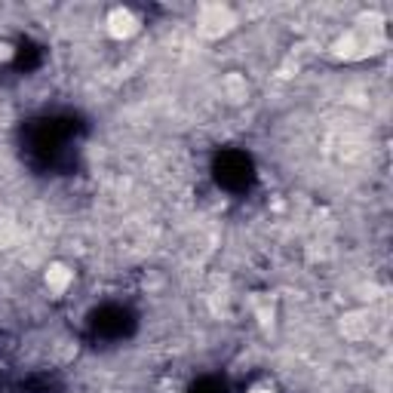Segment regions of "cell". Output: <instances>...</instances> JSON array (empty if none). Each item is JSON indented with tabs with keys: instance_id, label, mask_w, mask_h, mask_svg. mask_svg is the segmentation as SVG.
<instances>
[{
	"instance_id": "obj_1",
	"label": "cell",
	"mask_w": 393,
	"mask_h": 393,
	"mask_svg": "<svg viewBox=\"0 0 393 393\" xmlns=\"http://www.w3.org/2000/svg\"><path fill=\"white\" fill-rule=\"evenodd\" d=\"M378 25H359V28L347 31L344 37L335 40V56L338 58H363L375 53V46H378Z\"/></svg>"
},
{
	"instance_id": "obj_2",
	"label": "cell",
	"mask_w": 393,
	"mask_h": 393,
	"mask_svg": "<svg viewBox=\"0 0 393 393\" xmlns=\"http://www.w3.org/2000/svg\"><path fill=\"white\" fill-rule=\"evenodd\" d=\"M233 25H237V19H233L231 6L203 4V6H200V13H197V31L203 37H224Z\"/></svg>"
},
{
	"instance_id": "obj_3",
	"label": "cell",
	"mask_w": 393,
	"mask_h": 393,
	"mask_svg": "<svg viewBox=\"0 0 393 393\" xmlns=\"http://www.w3.org/2000/svg\"><path fill=\"white\" fill-rule=\"evenodd\" d=\"M136 31H138V19L129 10H123V6L108 15V34H111V37L127 40V37L136 34Z\"/></svg>"
},
{
	"instance_id": "obj_4",
	"label": "cell",
	"mask_w": 393,
	"mask_h": 393,
	"mask_svg": "<svg viewBox=\"0 0 393 393\" xmlns=\"http://www.w3.org/2000/svg\"><path fill=\"white\" fill-rule=\"evenodd\" d=\"M341 332H344L347 338H366L369 335V314H347L344 320H341Z\"/></svg>"
},
{
	"instance_id": "obj_5",
	"label": "cell",
	"mask_w": 393,
	"mask_h": 393,
	"mask_svg": "<svg viewBox=\"0 0 393 393\" xmlns=\"http://www.w3.org/2000/svg\"><path fill=\"white\" fill-rule=\"evenodd\" d=\"M71 280H74V273L65 264H49L46 267V286L53 289L56 295H62V292L71 286Z\"/></svg>"
},
{
	"instance_id": "obj_6",
	"label": "cell",
	"mask_w": 393,
	"mask_h": 393,
	"mask_svg": "<svg viewBox=\"0 0 393 393\" xmlns=\"http://www.w3.org/2000/svg\"><path fill=\"white\" fill-rule=\"evenodd\" d=\"M224 93H228L231 102H243L246 98V80L240 74H228L224 77Z\"/></svg>"
},
{
	"instance_id": "obj_7",
	"label": "cell",
	"mask_w": 393,
	"mask_h": 393,
	"mask_svg": "<svg viewBox=\"0 0 393 393\" xmlns=\"http://www.w3.org/2000/svg\"><path fill=\"white\" fill-rule=\"evenodd\" d=\"M10 56H13V46L10 44H0V62H6Z\"/></svg>"
},
{
	"instance_id": "obj_8",
	"label": "cell",
	"mask_w": 393,
	"mask_h": 393,
	"mask_svg": "<svg viewBox=\"0 0 393 393\" xmlns=\"http://www.w3.org/2000/svg\"><path fill=\"white\" fill-rule=\"evenodd\" d=\"M249 393H273V390H267V387H255V390H249Z\"/></svg>"
}]
</instances>
